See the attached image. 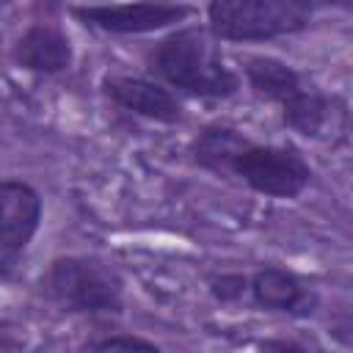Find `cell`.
<instances>
[{
  "mask_svg": "<svg viewBox=\"0 0 353 353\" xmlns=\"http://www.w3.org/2000/svg\"><path fill=\"white\" fill-rule=\"evenodd\" d=\"M251 295L262 309L270 312H306V303L314 301L303 284L281 268H262L251 276Z\"/></svg>",
  "mask_w": 353,
  "mask_h": 353,
  "instance_id": "9",
  "label": "cell"
},
{
  "mask_svg": "<svg viewBox=\"0 0 353 353\" xmlns=\"http://www.w3.org/2000/svg\"><path fill=\"white\" fill-rule=\"evenodd\" d=\"M88 347H94V350H119V347H124V350H157L154 342L141 339V336H108V339L91 342Z\"/></svg>",
  "mask_w": 353,
  "mask_h": 353,
  "instance_id": "14",
  "label": "cell"
},
{
  "mask_svg": "<svg viewBox=\"0 0 353 353\" xmlns=\"http://www.w3.org/2000/svg\"><path fill=\"white\" fill-rule=\"evenodd\" d=\"M14 58L19 66L30 69V72H44V74H55L69 69L72 63V44L69 39L52 28V25H33L28 28L17 47H14Z\"/></svg>",
  "mask_w": 353,
  "mask_h": 353,
  "instance_id": "8",
  "label": "cell"
},
{
  "mask_svg": "<svg viewBox=\"0 0 353 353\" xmlns=\"http://www.w3.org/2000/svg\"><path fill=\"white\" fill-rule=\"evenodd\" d=\"M105 94L119 102L121 108L154 119V121H179V102L171 97L168 88L143 80V77H108L105 80Z\"/></svg>",
  "mask_w": 353,
  "mask_h": 353,
  "instance_id": "7",
  "label": "cell"
},
{
  "mask_svg": "<svg viewBox=\"0 0 353 353\" xmlns=\"http://www.w3.org/2000/svg\"><path fill=\"white\" fill-rule=\"evenodd\" d=\"M232 171L251 185L256 193L273 196V199H295L303 193V188L312 179L309 165L295 149L287 146H245Z\"/></svg>",
  "mask_w": 353,
  "mask_h": 353,
  "instance_id": "4",
  "label": "cell"
},
{
  "mask_svg": "<svg viewBox=\"0 0 353 353\" xmlns=\"http://www.w3.org/2000/svg\"><path fill=\"white\" fill-rule=\"evenodd\" d=\"M47 292L66 312L108 314L121 309V287L116 276L102 265L77 256H63L50 265Z\"/></svg>",
  "mask_w": 353,
  "mask_h": 353,
  "instance_id": "3",
  "label": "cell"
},
{
  "mask_svg": "<svg viewBox=\"0 0 353 353\" xmlns=\"http://www.w3.org/2000/svg\"><path fill=\"white\" fill-rule=\"evenodd\" d=\"M245 146H251V143L240 132H234L229 127H207L193 141V157L199 165L221 174V171H232L237 154Z\"/></svg>",
  "mask_w": 353,
  "mask_h": 353,
  "instance_id": "11",
  "label": "cell"
},
{
  "mask_svg": "<svg viewBox=\"0 0 353 353\" xmlns=\"http://www.w3.org/2000/svg\"><path fill=\"white\" fill-rule=\"evenodd\" d=\"M245 77H248V85L265 97V99H273V102H287L292 94L301 91V77L295 69H290L287 63L276 61V58H268V55H256V58H248L245 63Z\"/></svg>",
  "mask_w": 353,
  "mask_h": 353,
  "instance_id": "10",
  "label": "cell"
},
{
  "mask_svg": "<svg viewBox=\"0 0 353 353\" xmlns=\"http://www.w3.org/2000/svg\"><path fill=\"white\" fill-rule=\"evenodd\" d=\"M190 14L188 6L165 3V0H141V3H119V6H77L74 17L85 25L110 33H149L182 22Z\"/></svg>",
  "mask_w": 353,
  "mask_h": 353,
  "instance_id": "6",
  "label": "cell"
},
{
  "mask_svg": "<svg viewBox=\"0 0 353 353\" xmlns=\"http://www.w3.org/2000/svg\"><path fill=\"white\" fill-rule=\"evenodd\" d=\"M309 8H320V6H336V8H347L353 11V0H303Z\"/></svg>",
  "mask_w": 353,
  "mask_h": 353,
  "instance_id": "15",
  "label": "cell"
},
{
  "mask_svg": "<svg viewBox=\"0 0 353 353\" xmlns=\"http://www.w3.org/2000/svg\"><path fill=\"white\" fill-rule=\"evenodd\" d=\"M281 116H284V124L298 130L301 135L306 138H314L323 132V127L328 124V99L314 94V91H298L292 94L287 102H281Z\"/></svg>",
  "mask_w": 353,
  "mask_h": 353,
  "instance_id": "12",
  "label": "cell"
},
{
  "mask_svg": "<svg viewBox=\"0 0 353 353\" xmlns=\"http://www.w3.org/2000/svg\"><path fill=\"white\" fill-rule=\"evenodd\" d=\"M41 221V199L39 193L17 179H6L0 185V273L11 276L17 259L33 240Z\"/></svg>",
  "mask_w": 353,
  "mask_h": 353,
  "instance_id": "5",
  "label": "cell"
},
{
  "mask_svg": "<svg viewBox=\"0 0 353 353\" xmlns=\"http://www.w3.org/2000/svg\"><path fill=\"white\" fill-rule=\"evenodd\" d=\"M245 290H251V281L243 273H221L210 281V292L218 301H237V298H243Z\"/></svg>",
  "mask_w": 353,
  "mask_h": 353,
  "instance_id": "13",
  "label": "cell"
},
{
  "mask_svg": "<svg viewBox=\"0 0 353 353\" xmlns=\"http://www.w3.org/2000/svg\"><path fill=\"white\" fill-rule=\"evenodd\" d=\"M210 30L229 41H256L303 30L312 8L303 0H212Z\"/></svg>",
  "mask_w": 353,
  "mask_h": 353,
  "instance_id": "2",
  "label": "cell"
},
{
  "mask_svg": "<svg viewBox=\"0 0 353 353\" xmlns=\"http://www.w3.org/2000/svg\"><path fill=\"white\" fill-rule=\"evenodd\" d=\"M152 69L193 97H229L237 91L234 72L223 63L218 44L201 28H185L160 41L152 52Z\"/></svg>",
  "mask_w": 353,
  "mask_h": 353,
  "instance_id": "1",
  "label": "cell"
}]
</instances>
